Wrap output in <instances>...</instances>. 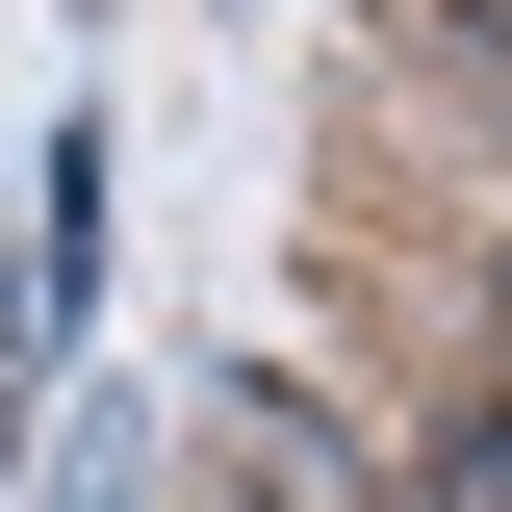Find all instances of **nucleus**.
Listing matches in <instances>:
<instances>
[{"label": "nucleus", "instance_id": "f257e3e1", "mask_svg": "<svg viewBox=\"0 0 512 512\" xmlns=\"http://www.w3.org/2000/svg\"><path fill=\"white\" fill-rule=\"evenodd\" d=\"M410 512H512V436H461V461H436V487H410Z\"/></svg>", "mask_w": 512, "mask_h": 512}, {"label": "nucleus", "instance_id": "f03ea898", "mask_svg": "<svg viewBox=\"0 0 512 512\" xmlns=\"http://www.w3.org/2000/svg\"><path fill=\"white\" fill-rule=\"evenodd\" d=\"M487 359H512V308H487ZM487 436H512V410H487Z\"/></svg>", "mask_w": 512, "mask_h": 512}]
</instances>
